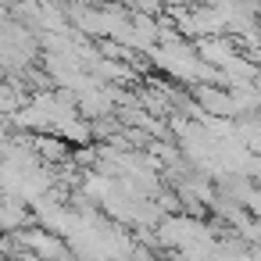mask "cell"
I'll return each mask as SVG.
<instances>
[{
	"mask_svg": "<svg viewBox=\"0 0 261 261\" xmlns=\"http://www.w3.org/2000/svg\"><path fill=\"white\" fill-rule=\"evenodd\" d=\"M29 222V211L22 207L18 197H0V232H22V225Z\"/></svg>",
	"mask_w": 261,
	"mask_h": 261,
	"instance_id": "cell-1",
	"label": "cell"
},
{
	"mask_svg": "<svg viewBox=\"0 0 261 261\" xmlns=\"http://www.w3.org/2000/svg\"><path fill=\"white\" fill-rule=\"evenodd\" d=\"M243 200H247V207L261 218V190H257V193H250V197H243Z\"/></svg>",
	"mask_w": 261,
	"mask_h": 261,
	"instance_id": "cell-2",
	"label": "cell"
},
{
	"mask_svg": "<svg viewBox=\"0 0 261 261\" xmlns=\"http://www.w3.org/2000/svg\"><path fill=\"white\" fill-rule=\"evenodd\" d=\"M133 8H140V11H158V0H129Z\"/></svg>",
	"mask_w": 261,
	"mask_h": 261,
	"instance_id": "cell-3",
	"label": "cell"
}]
</instances>
